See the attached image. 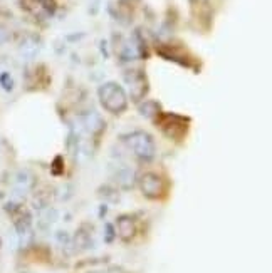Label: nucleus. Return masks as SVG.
<instances>
[{
    "mask_svg": "<svg viewBox=\"0 0 272 273\" xmlns=\"http://www.w3.org/2000/svg\"><path fill=\"white\" fill-rule=\"evenodd\" d=\"M100 99H101V104L109 113H121L128 104L125 91L114 82H108L103 86L100 89Z\"/></svg>",
    "mask_w": 272,
    "mask_h": 273,
    "instance_id": "1",
    "label": "nucleus"
},
{
    "mask_svg": "<svg viewBox=\"0 0 272 273\" xmlns=\"http://www.w3.org/2000/svg\"><path fill=\"white\" fill-rule=\"evenodd\" d=\"M126 142H128V146L131 148L133 153L140 159L150 161V159L154 158V153H157V146H154V141H153V138H151L150 134L136 131V133L128 136Z\"/></svg>",
    "mask_w": 272,
    "mask_h": 273,
    "instance_id": "2",
    "label": "nucleus"
},
{
    "mask_svg": "<svg viewBox=\"0 0 272 273\" xmlns=\"http://www.w3.org/2000/svg\"><path fill=\"white\" fill-rule=\"evenodd\" d=\"M141 193L150 200H160L165 195V181L162 176L154 175V173H146L140 179Z\"/></svg>",
    "mask_w": 272,
    "mask_h": 273,
    "instance_id": "3",
    "label": "nucleus"
},
{
    "mask_svg": "<svg viewBox=\"0 0 272 273\" xmlns=\"http://www.w3.org/2000/svg\"><path fill=\"white\" fill-rule=\"evenodd\" d=\"M116 229H118V237L123 241L133 240L136 235V225L133 218H129V216H120L118 221H116Z\"/></svg>",
    "mask_w": 272,
    "mask_h": 273,
    "instance_id": "4",
    "label": "nucleus"
}]
</instances>
